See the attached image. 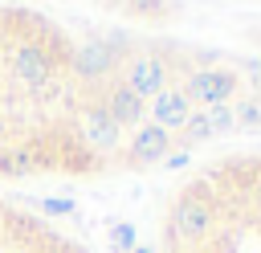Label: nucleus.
<instances>
[{
  "mask_svg": "<svg viewBox=\"0 0 261 253\" xmlns=\"http://www.w3.org/2000/svg\"><path fill=\"white\" fill-rule=\"evenodd\" d=\"M8 69H12V78H16L33 98H41V94L53 86L57 57H53L45 45H37V41H16V45L8 49Z\"/></svg>",
  "mask_w": 261,
  "mask_h": 253,
  "instance_id": "nucleus-2",
  "label": "nucleus"
},
{
  "mask_svg": "<svg viewBox=\"0 0 261 253\" xmlns=\"http://www.w3.org/2000/svg\"><path fill=\"white\" fill-rule=\"evenodd\" d=\"M204 139H212V131H208V122H204V110H192V118L179 127V143H184V147H196V143H204Z\"/></svg>",
  "mask_w": 261,
  "mask_h": 253,
  "instance_id": "nucleus-11",
  "label": "nucleus"
},
{
  "mask_svg": "<svg viewBox=\"0 0 261 253\" xmlns=\"http://www.w3.org/2000/svg\"><path fill=\"white\" fill-rule=\"evenodd\" d=\"M232 118H237V127L257 131V127H261V98H257V94H245V98L232 106Z\"/></svg>",
  "mask_w": 261,
  "mask_h": 253,
  "instance_id": "nucleus-10",
  "label": "nucleus"
},
{
  "mask_svg": "<svg viewBox=\"0 0 261 253\" xmlns=\"http://www.w3.org/2000/svg\"><path fill=\"white\" fill-rule=\"evenodd\" d=\"M102 110H106V114L118 122V131H122V127H139V122H143L147 102H143V98H135L122 82H114V86L102 94Z\"/></svg>",
  "mask_w": 261,
  "mask_h": 253,
  "instance_id": "nucleus-8",
  "label": "nucleus"
},
{
  "mask_svg": "<svg viewBox=\"0 0 261 253\" xmlns=\"http://www.w3.org/2000/svg\"><path fill=\"white\" fill-rule=\"evenodd\" d=\"M167 151H171V131H163V127L151 122V127H135L130 147H126V159L130 163H163Z\"/></svg>",
  "mask_w": 261,
  "mask_h": 253,
  "instance_id": "nucleus-7",
  "label": "nucleus"
},
{
  "mask_svg": "<svg viewBox=\"0 0 261 253\" xmlns=\"http://www.w3.org/2000/svg\"><path fill=\"white\" fill-rule=\"evenodd\" d=\"M114 249H135V229L130 224H118L114 229Z\"/></svg>",
  "mask_w": 261,
  "mask_h": 253,
  "instance_id": "nucleus-13",
  "label": "nucleus"
},
{
  "mask_svg": "<svg viewBox=\"0 0 261 253\" xmlns=\"http://www.w3.org/2000/svg\"><path fill=\"white\" fill-rule=\"evenodd\" d=\"M77 135H82V143H90V147H98V151H118V139H122L118 122H114V118L102 110V102H90V106H82Z\"/></svg>",
  "mask_w": 261,
  "mask_h": 253,
  "instance_id": "nucleus-6",
  "label": "nucleus"
},
{
  "mask_svg": "<svg viewBox=\"0 0 261 253\" xmlns=\"http://www.w3.org/2000/svg\"><path fill=\"white\" fill-rule=\"evenodd\" d=\"M204 122H208V131H212V135H220V131H237L232 106H208V110H204Z\"/></svg>",
  "mask_w": 261,
  "mask_h": 253,
  "instance_id": "nucleus-12",
  "label": "nucleus"
},
{
  "mask_svg": "<svg viewBox=\"0 0 261 253\" xmlns=\"http://www.w3.org/2000/svg\"><path fill=\"white\" fill-rule=\"evenodd\" d=\"M184 94H188V102H200L204 110L208 106H228V98L237 94V73L232 69H196L184 82Z\"/></svg>",
  "mask_w": 261,
  "mask_h": 253,
  "instance_id": "nucleus-3",
  "label": "nucleus"
},
{
  "mask_svg": "<svg viewBox=\"0 0 261 253\" xmlns=\"http://www.w3.org/2000/svg\"><path fill=\"white\" fill-rule=\"evenodd\" d=\"M122 86L135 94V98H155L167 90V61L159 53H139L135 61H126V73H122Z\"/></svg>",
  "mask_w": 261,
  "mask_h": 253,
  "instance_id": "nucleus-4",
  "label": "nucleus"
},
{
  "mask_svg": "<svg viewBox=\"0 0 261 253\" xmlns=\"http://www.w3.org/2000/svg\"><path fill=\"white\" fill-rule=\"evenodd\" d=\"M163 163H167V167H184V163H188V155H184V151H167V159H163Z\"/></svg>",
  "mask_w": 261,
  "mask_h": 253,
  "instance_id": "nucleus-15",
  "label": "nucleus"
},
{
  "mask_svg": "<svg viewBox=\"0 0 261 253\" xmlns=\"http://www.w3.org/2000/svg\"><path fill=\"white\" fill-rule=\"evenodd\" d=\"M45 212L49 216H69L73 212V200H45Z\"/></svg>",
  "mask_w": 261,
  "mask_h": 253,
  "instance_id": "nucleus-14",
  "label": "nucleus"
},
{
  "mask_svg": "<svg viewBox=\"0 0 261 253\" xmlns=\"http://www.w3.org/2000/svg\"><path fill=\"white\" fill-rule=\"evenodd\" d=\"M130 253H147V249H130Z\"/></svg>",
  "mask_w": 261,
  "mask_h": 253,
  "instance_id": "nucleus-16",
  "label": "nucleus"
},
{
  "mask_svg": "<svg viewBox=\"0 0 261 253\" xmlns=\"http://www.w3.org/2000/svg\"><path fill=\"white\" fill-rule=\"evenodd\" d=\"M151 114H155V127H163V131H179V127L192 118V102H188V94H184L179 86H167L163 94L151 98Z\"/></svg>",
  "mask_w": 261,
  "mask_h": 253,
  "instance_id": "nucleus-9",
  "label": "nucleus"
},
{
  "mask_svg": "<svg viewBox=\"0 0 261 253\" xmlns=\"http://www.w3.org/2000/svg\"><path fill=\"white\" fill-rule=\"evenodd\" d=\"M69 253H73V249H69Z\"/></svg>",
  "mask_w": 261,
  "mask_h": 253,
  "instance_id": "nucleus-17",
  "label": "nucleus"
},
{
  "mask_svg": "<svg viewBox=\"0 0 261 253\" xmlns=\"http://www.w3.org/2000/svg\"><path fill=\"white\" fill-rule=\"evenodd\" d=\"M216 224V204L204 196V188H188L184 196L171 200L167 208V245H192L200 237H208Z\"/></svg>",
  "mask_w": 261,
  "mask_h": 253,
  "instance_id": "nucleus-1",
  "label": "nucleus"
},
{
  "mask_svg": "<svg viewBox=\"0 0 261 253\" xmlns=\"http://www.w3.org/2000/svg\"><path fill=\"white\" fill-rule=\"evenodd\" d=\"M114 65H118V53H114L110 45H102L98 37H86L82 45L69 49V69H73L82 82H102V78L114 73Z\"/></svg>",
  "mask_w": 261,
  "mask_h": 253,
  "instance_id": "nucleus-5",
  "label": "nucleus"
}]
</instances>
